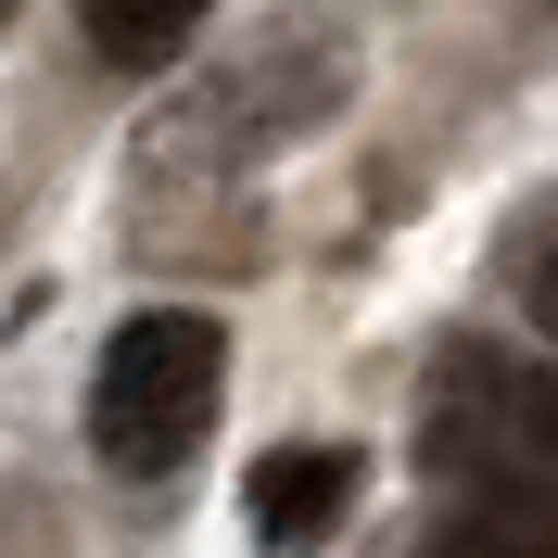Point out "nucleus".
Masks as SVG:
<instances>
[{"label": "nucleus", "instance_id": "20e7f679", "mask_svg": "<svg viewBox=\"0 0 558 558\" xmlns=\"http://www.w3.org/2000/svg\"><path fill=\"white\" fill-rule=\"evenodd\" d=\"M432 558H558V495H521V483L470 495V508L432 533Z\"/></svg>", "mask_w": 558, "mask_h": 558}, {"label": "nucleus", "instance_id": "39448f33", "mask_svg": "<svg viewBox=\"0 0 558 558\" xmlns=\"http://www.w3.org/2000/svg\"><path fill=\"white\" fill-rule=\"evenodd\" d=\"M204 13H216V0H76L89 51H114V64H166V51L204 26Z\"/></svg>", "mask_w": 558, "mask_h": 558}, {"label": "nucleus", "instance_id": "7ed1b4c3", "mask_svg": "<svg viewBox=\"0 0 558 558\" xmlns=\"http://www.w3.org/2000/svg\"><path fill=\"white\" fill-rule=\"evenodd\" d=\"M254 533H267V546H305V533H330L355 508V457L343 445H292V457H267V470H254Z\"/></svg>", "mask_w": 558, "mask_h": 558}, {"label": "nucleus", "instance_id": "423d86ee", "mask_svg": "<svg viewBox=\"0 0 558 558\" xmlns=\"http://www.w3.org/2000/svg\"><path fill=\"white\" fill-rule=\"evenodd\" d=\"M521 292H533V317H546V330H558V229H546V242H533V267H521Z\"/></svg>", "mask_w": 558, "mask_h": 558}, {"label": "nucleus", "instance_id": "f03ea898", "mask_svg": "<svg viewBox=\"0 0 558 558\" xmlns=\"http://www.w3.org/2000/svg\"><path fill=\"white\" fill-rule=\"evenodd\" d=\"M418 445H432V470L558 495V368H457L432 393V432Z\"/></svg>", "mask_w": 558, "mask_h": 558}, {"label": "nucleus", "instance_id": "f257e3e1", "mask_svg": "<svg viewBox=\"0 0 558 558\" xmlns=\"http://www.w3.org/2000/svg\"><path fill=\"white\" fill-rule=\"evenodd\" d=\"M216 393H229V330L191 305H140L102 343V368H89V445L128 483H153L216 432Z\"/></svg>", "mask_w": 558, "mask_h": 558}]
</instances>
